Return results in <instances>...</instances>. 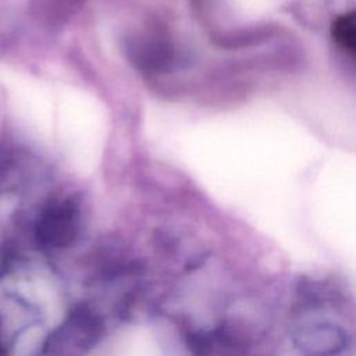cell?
<instances>
[{
	"label": "cell",
	"instance_id": "cell-1",
	"mask_svg": "<svg viewBox=\"0 0 356 356\" xmlns=\"http://www.w3.org/2000/svg\"><path fill=\"white\" fill-rule=\"evenodd\" d=\"M128 54L136 67L147 74L167 70L174 60L171 42L159 29L147 31L129 39Z\"/></svg>",
	"mask_w": 356,
	"mask_h": 356
},
{
	"label": "cell",
	"instance_id": "cell-2",
	"mask_svg": "<svg viewBox=\"0 0 356 356\" xmlns=\"http://www.w3.org/2000/svg\"><path fill=\"white\" fill-rule=\"evenodd\" d=\"M97 356H161L159 343L145 330L128 331Z\"/></svg>",
	"mask_w": 356,
	"mask_h": 356
},
{
	"label": "cell",
	"instance_id": "cell-3",
	"mask_svg": "<svg viewBox=\"0 0 356 356\" xmlns=\"http://www.w3.org/2000/svg\"><path fill=\"white\" fill-rule=\"evenodd\" d=\"M331 35L338 46L356 53V10L341 14L332 22Z\"/></svg>",
	"mask_w": 356,
	"mask_h": 356
}]
</instances>
